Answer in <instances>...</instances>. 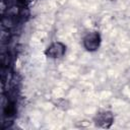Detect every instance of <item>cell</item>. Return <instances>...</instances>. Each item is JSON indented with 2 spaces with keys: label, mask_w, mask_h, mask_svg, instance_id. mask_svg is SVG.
<instances>
[{
  "label": "cell",
  "mask_w": 130,
  "mask_h": 130,
  "mask_svg": "<svg viewBox=\"0 0 130 130\" xmlns=\"http://www.w3.org/2000/svg\"><path fill=\"white\" fill-rule=\"evenodd\" d=\"M109 1H111V2H113V1H116V0H109Z\"/></svg>",
  "instance_id": "cell-6"
},
{
  "label": "cell",
  "mask_w": 130,
  "mask_h": 130,
  "mask_svg": "<svg viewBox=\"0 0 130 130\" xmlns=\"http://www.w3.org/2000/svg\"><path fill=\"white\" fill-rule=\"evenodd\" d=\"M4 115H7L8 117L9 116H12L14 113H15V108H14V106L12 105V104H8L7 106H6V108L4 109Z\"/></svg>",
  "instance_id": "cell-4"
},
{
  "label": "cell",
  "mask_w": 130,
  "mask_h": 130,
  "mask_svg": "<svg viewBox=\"0 0 130 130\" xmlns=\"http://www.w3.org/2000/svg\"><path fill=\"white\" fill-rule=\"evenodd\" d=\"M17 1H18V3L21 4V5H26V3L28 2V0H17Z\"/></svg>",
  "instance_id": "cell-5"
},
{
  "label": "cell",
  "mask_w": 130,
  "mask_h": 130,
  "mask_svg": "<svg viewBox=\"0 0 130 130\" xmlns=\"http://www.w3.org/2000/svg\"><path fill=\"white\" fill-rule=\"evenodd\" d=\"M66 53V45L62 42H54L45 50V55L49 59H60Z\"/></svg>",
  "instance_id": "cell-3"
},
{
  "label": "cell",
  "mask_w": 130,
  "mask_h": 130,
  "mask_svg": "<svg viewBox=\"0 0 130 130\" xmlns=\"http://www.w3.org/2000/svg\"><path fill=\"white\" fill-rule=\"evenodd\" d=\"M92 121L96 127L108 129V128H111L112 125L114 124L115 117L113 112L111 111H101L95 114Z\"/></svg>",
  "instance_id": "cell-2"
},
{
  "label": "cell",
  "mask_w": 130,
  "mask_h": 130,
  "mask_svg": "<svg viewBox=\"0 0 130 130\" xmlns=\"http://www.w3.org/2000/svg\"><path fill=\"white\" fill-rule=\"evenodd\" d=\"M102 44V37L99 31H89L82 38L83 48L87 52H95L100 49Z\"/></svg>",
  "instance_id": "cell-1"
}]
</instances>
